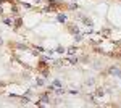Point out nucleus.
Returning <instances> with one entry per match:
<instances>
[{
  "instance_id": "1",
  "label": "nucleus",
  "mask_w": 121,
  "mask_h": 108,
  "mask_svg": "<svg viewBox=\"0 0 121 108\" xmlns=\"http://www.w3.org/2000/svg\"><path fill=\"white\" fill-rule=\"evenodd\" d=\"M66 19V16H63V15H60V16H58V21H65Z\"/></svg>"
}]
</instances>
